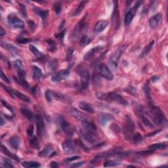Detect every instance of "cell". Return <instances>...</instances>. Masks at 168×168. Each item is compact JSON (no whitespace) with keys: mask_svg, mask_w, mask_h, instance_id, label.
I'll use <instances>...</instances> for the list:
<instances>
[{"mask_svg":"<svg viewBox=\"0 0 168 168\" xmlns=\"http://www.w3.org/2000/svg\"><path fill=\"white\" fill-rule=\"evenodd\" d=\"M97 97L102 101H105L107 102H115L118 103L123 105V106H127L128 102L127 100L124 99L122 95L117 94L116 93H98L96 95Z\"/></svg>","mask_w":168,"mask_h":168,"instance_id":"cell-1","label":"cell"},{"mask_svg":"<svg viewBox=\"0 0 168 168\" xmlns=\"http://www.w3.org/2000/svg\"><path fill=\"white\" fill-rule=\"evenodd\" d=\"M149 115L154 122L158 126H164L166 123V118L164 114L161 110L159 107L154 105H150Z\"/></svg>","mask_w":168,"mask_h":168,"instance_id":"cell-2","label":"cell"},{"mask_svg":"<svg viewBox=\"0 0 168 168\" xmlns=\"http://www.w3.org/2000/svg\"><path fill=\"white\" fill-rule=\"evenodd\" d=\"M55 122L60 125V128L62 130V131L68 136L71 137L73 135L74 133V128L72 126L68 123L64 118L61 114H56L55 116Z\"/></svg>","mask_w":168,"mask_h":168,"instance_id":"cell-3","label":"cell"},{"mask_svg":"<svg viewBox=\"0 0 168 168\" xmlns=\"http://www.w3.org/2000/svg\"><path fill=\"white\" fill-rule=\"evenodd\" d=\"M77 73L80 76V85L83 89L88 88L89 84L90 74L87 68L83 66H81L77 68Z\"/></svg>","mask_w":168,"mask_h":168,"instance_id":"cell-4","label":"cell"},{"mask_svg":"<svg viewBox=\"0 0 168 168\" xmlns=\"http://www.w3.org/2000/svg\"><path fill=\"white\" fill-rule=\"evenodd\" d=\"M135 131V123L129 116H125V122L123 125V133L125 138L129 140L133 139Z\"/></svg>","mask_w":168,"mask_h":168,"instance_id":"cell-5","label":"cell"},{"mask_svg":"<svg viewBox=\"0 0 168 168\" xmlns=\"http://www.w3.org/2000/svg\"><path fill=\"white\" fill-rule=\"evenodd\" d=\"M127 47L128 44H124V45H122V46L119 47L117 49V50H116L115 52L112 55L111 57H110L109 60L110 64L112 66H114V68H116L118 67V62L119 60H120L121 56L122 55L125 50L127 48Z\"/></svg>","mask_w":168,"mask_h":168,"instance_id":"cell-6","label":"cell"},{"mask_svg":"<svg viewBox=\"0 0 168 168\" xmlns=\"http://www.w3.org/2000/svg\"><path fill=\"white\" fill-rule=\"evenodd\" d=\"M141 2L138 1L136 4L133 7L130 9V10L128 11L126 14L125 17V24L126 26H128L131 24V22H132L133 19L135 15H136L137 9H139V7L141 5Z\"/></svg>","mask_w":168,"mask_h":168,"instance_id":"cell-7","label":"cell"},{"mask_svg":"<svg viewBox=\"0 0 168 168\" xmlns=\"http://www.w3.org/2000/svg\"><path fill=\"white\" fill-rule=\"evenodd\" d=\"M97 69L99 74L105 79H106L108 80H112L113 79L114 76L110 70V69L107 67L106 65H105L103 63L100 64L98 66Z\"/></svg>","mask_w":168,"mask_h":168,"instance_id":"cell-8","label":"cell"},{"mask_svg":"<svg viewBox=\"0 0 168 168\" xmlns=\"http://www.w3.org/2000/svg\"><path fill=\"white\" fill-rule=\"evenodd\" d=\"M63 150L67 154H72L75 152L76 150V145L75 142L72 140H66L62 144Z\"/></svg>","mask_w":168,"mask_h":168,"instance_id":"cell-9","label":"cell"},{"mask_svg":"<svg viewBox=\"0 0 168 168\" xmlns=\"http://www.w3.org/2000/svg\"><path fill=\"white\" fill-rule=\"evenodd\" d=\"M7 20L9 24L15 28H22L24 26V23L23 22V21L13 15H9Z\"/></svg>","mask_w":168,"mask_h":168,"instance_id":"cell-10","label":"cell"},{"mask_svg":"<svg viewBox=\"0 0 168 168\" xmlns=\"http://www.w3.org/2000/svg\"><path fill=\"white\" fill-rule=\"evenodd\" d=\"M114 9L112 14V24L116 30H117L120 27V13L118 10V1H114Z\"/></svg>","mask_w":168,"mask_h":168,"instance_id":"cell-11","label":"cell"},{"mask_svg":"<svg viewBox=\"0 0 168 168\" xmlns=\"http://www.w3.org/2000/svg\"><path fill=\"white\" fill-rule=\"evenodd\" d=\"M34 120L36 121L38 134L39 136L42 137L45 133V123H44L43 118L40 115H36L35 116Z\"/></svg>","mask_w":168,"mask_h":168,"instance_id":"cell-12","label":"cell"},{"mask_svg":"<svg viewBox=\"0 0 168 168\" xmlns=\"http://www.w3.org/2000/svg\"><path fill=\"white\" fill-rule=\"evenodd\" d=\"M51 95H52V99H55L56 101H60L63 103L70 104L72 102V101L68 97H67L66 95L62 94L60 92H56L51 91Z\"/></svg>","mask_w":168,"mask_h":168,"instance_id":"cell-13","label":"cell"},{"mask_svg":"<svg viewBox=\"0 0 168 168\" xmlns=\"http://www.w3.org/2000/svg\"><path fill=\"white\" fill-rule=\"evenodd\" d=\"M68 112L70 115L72 117L76 119L77 120L79 121H82L87 120V116L85 114L79 111L78 110L74 108H70L68 109Z\"/></svg>","mask_w":168,"mask_h":168,"instance_id":"cell-14","label":"cell"},{"mask_svg":"<svg viewBox=\"0 0 168 168\" xmlns=\"http://www.w3.org/2000/svg\"><path fill=\"white\" fill-rule=\"evenodd\" d=\"M70 74V70L68 69L66 70H62L58 72L57 73L55 74L54 75L52 76L51 80L53 82H59V81L64 80L65 78H66Z\"/></svg>","mask_w":168,"mask_h":168,"instance_id":"cell-15","label":"cell"},{"mask_svg":"<svg viewBox=\"0 0 168 168\" xmlns=\"http://www.w3.org/2000/svg\"><path fill=\"white\" fill-rule=\"evenodd\" d=\"M113 120H114V116L112 114L108 113L101 112L98 115V120L102 126H105L107 124V123Z\"/></svg>","mask_w":168,"mask_h":168,"instance_id":"cell-16","label":"cell"},{"mask_svg":"<svg viewBox=\"0 0 168 168\" xmlns=\"http://www.w3.org/2000/svg\"><path fill=\"white\" fill-rule=\"evenodd\" d=\"M81 133L82 135L83 138L85 141H86L87 143L90 144H95L97 142V134H93L91 133L88 132L85 129L81 130Z\"/></svg>","mask_w":168,"mask_h":168,"instance_id":"cell-17","label":"cell"},{"mask_svg":"<svg viewBox=\"0 0 168 168\" xmlns=\"http://www.w3.org/2000/svg\"><path fill=\"white\" fill-rule=\"evenodd\" d=\"M86 28H87V24L83 20H81L80 23H78V25L74 28V30L73 31L74 36L72 38H76L78 36H80L83 32L85 31Z\"/></svg>","mask_w":168,"mask_h":168,"instance_id":"cell-18","label":"cell"},{"mask_svg":"<svg viewBox=\"0 0 168 168\" xmlns=\"http://www.w3.org/2000/svg\"><path fill=\"white\" fill-rule=\"evenodd\" d=\"M81 124H82L83 129L86 130L88 132L91 133L97 134V127L93 123L89 122V121H87V120H85L82 121Z\"/></svg>","mask_w":168,"mask_h":168,"instance_id":"cell-19","label":"cell"},{"mask_svg":"<svg viewBox=\"0 0 168 168\" xmlns=\"http://www.w3.org/2000/svg\"><path fill=\"white\" fill-rule=\"evenodd\" d=\"M55 152L54 148L52 144H48L44 147V148L39 153V156L41 157H47V156H51L53 155V153Z\"/></svg>","mask_w":168,"mask_h":168,"instance_id":"cell-20","label":"cell"},{"mask_svg":"<svg viewBox=\"0 0 168 168\" xmlns=\"http://www.w3.org/2000/svg\"><path fill=\"white\" fill-rule=\"evenodd\" d=\"M108 24V22L107 20H99V22L97 23L96 25L95 26V28H94L95 34H98L101 33V32H102L105 28H106Z\"/></svg>","mask_w":168,"mask_h":168,"instance_id":"cell-21","label":"cell"},{"mask_svg":"<svg viewBox=\"0 0 168 168\" xmlns=\"http://www.w3.org/2000/svg\"><path fill=\"white\" fill-rule=\"evenodd\" d=\"M161 19H162V14L157 13L156 15L154 16L153 17H152L150 21H149L150 26L152 28H155L157 27L158 25L159 24Z\"/></svg>","mask_w":168,"mask_h":168,"instance_id":"cell-22","label":"cell"},{"mask_svg":"<svg viewBox=\"0 0 168 168\" xmlns=\"http://www.w3.org/2000/svg\"><path fill=\"white\" fill-rule=\"evenodd\" d=\"M102 49V46H100V45L94 47L92 48L88 52L86 53L85 57H84V59L87 60H90L92 57H93V56H94L95 55H96L99 51H101Z\"/></svg>","mask_w":168,"mask_h":168,"instance_id":"cell-23","label":"cell"},{"mask_svg":"<svg viewBox=\"0 0 168 168\" xmlns=\"http://www.w3.org/2000/svg\"><path fill=\"white\" fill-rule=\"evenodd\" d=\"M9 144L14 150H17L19 147L20 139L17 136H13L9 139Z\"/></svg>","mask_w":168,"mask_h":168,"instance_id":"cell-24","label":"cell"},{"mask_svg":"<svg viewBox=\"0 0 168 168\" xmlns=\"http://www.w3.org/2000/svg\"><path fill=\"white\" fill-rule=\"evenodd\" d=\"M78 106L80 109L83 110L84 111L87 112H89V113L94 112V110H93V107L91 106V104H89L86 102H84V101L80 102L78 104Z\"/></svg>","mask_w":168,"mask_h":168,"instance_id":"cell-25","label":"cell"},{"mask_svg":"<svg viewBox=\"0 0 168 168\" xmlns=\"http://www.w3.org/2000/svg\"><path fill=\"white\" fill-rule=\"evenodd\" d=\"M20 113L22 114L26 118H27L28 120H33L35 118V116L34 115V114L28 109L25 108H22L20 109Z\"/></svg>","mask_w":168,"mask_h":168,"instance_id":"cell-26","label":"cell"},{"mask_svg":"<svg viewBox=\"0 0 168 168\" xmlns=\"http://www.w3.org/2000/svg\"><path fill=\"white\" fill-rule=\"evenodd\" d=\"M1 150L2 152L4 154H5L7 156H9V158H13V159L15 160H17V161L19 160V158H18V157L17 156H16L15 154H14L11 153V152L9 151L8 149L6 148L5 146L4 145H3V144H2L1 147Z\"/></svg>","mask_w":168,"mask_h":168,"instance_id":"cell-27","label":"cell"},{"mask_svg":"<svg viewBox=\"0 0 168 168\" xmlns=\"http://www.w3.org/2000/svg\"><path fill=\"white\" fill-rule=\"evenodd\" d=\"M43 75L41 70L36 66H33V78L35 81H38Z\"/></svg>","mask_w":168,"mask_h":168,"instance_id":"cell-28","label":"cell"},{"mask_svg":"<svg viewBox=\"0 0 168 168\" xmlns=\"http://www.w3.org/2000/svg\"><path fill=\"white\" fill-rule=\"evenodd\" d=\"M154 43V40L150 41V43H149L148 45H146L145 47H144V49L143 50V51L141 52V55H140L139 57L140 58H143L144 57H145L146 55H148V53L150 52V50L152 49V48Z\"/></svg>","mask_w":168,"mask_h":168,"instance_id":"cell-29","label":"cell"},{"mask_svg":"<svg viewBox=\"0 0 168 168\" xmlns=\"http://www.w3.org/2000/svg\"><path fill=\"white\" fill-rule=\"evenodd\" d=\"M34 11H35V13H36L38 16H39V17H40L43 20H45L48 16L49 12L47 10H42V9L39 8L35 7Z\"/></svg>","mask_w":168,"mask_h":168,"instance_id":"cell-30","label":"cell"},{"mask_svg":"<svg viewBox=\"0 0 168 168\" xmlns=\"http://www.w3.org/2000/svg\"><path fill=\"white\" fill-rule=\"evenodd\" d=\"M144 91L145 93L146 99L148 100V103L150 105H152V97L150 95V87H149L148 83H146L144 87Z\"/></svg>","mask_w":168,"mask_h":168,"instance_id":"cell-31","label":"cell"},{"mask_svg":"<svg viewBox=\"0 0 168 168\" xmlns=\"http://www.w3.org/2000/svg\"><path fill=\"white\" fill-rule=\"evenodd\" d=\"M87 3V1H81L80 2V3L78 5V7L76 8V11H74V16H78L80 15V14L82 12V11H83V9L85 8V5L86 3Z\"/></svg>","mask_w":168,"mask_h":168,"instance_id":"cell-32","label":"cell"},{"mask_svg":"<svg viewBox=\"0 0 168 168\" xmlns=\"http://www.w3.org/2000/svg\"><path fill=\"white\" fill-rule=\"evenodd\" d=\"M13 93H14V95H15V96L17 97L18 99L21 100V101H23L24 102H30V101L28 97L27 96H26V95L23 94V93L18 91H17V90L13 89Z\"/></svg>","mask_w":168,"mask_h":168,"instance_id":"cell-33","label":"cell"},{"mask_svg":"<svg viewBox=\"0 0 168 168\" xmlns=\"http://www.w3.org/2000/svg\"><path fill=\"white\" fill-rule=\"evenodd\" d=\"M1 46L7 51H11V52H13V51H16L17 50V48L15 46L11 45L10 43H6V42L2 41L1 43Z\"/></svg>","mask_w":168,"mask_h":168,"instance_id":"cell-34","label":"cell"},{"mask_svg":"<svg viewBox=\"0 0 168 168\" xmlns=\"http://www.w3.org/2000/svg\"><path fill=\"white\" fill-rule=\"evenodd\" d=\"M22 165L23 167L26 168H31V167H38L40 166V164L38 162H24L22 163Z\"/></svg>","mask_w":168,"mask_h":168,"instance_id":"cell-35","label":"cell"},{"mask_svg":"<svg viewBox=\"0 0 168 168\" xmlns=\"http://www.w3.org/2000/svg\"><path fill=\"white\" fill-rule=\"evenodd\" d=\"M29 48H30V50L32 51V53H33V54L35 56H36V57H39V58H41L42 57H43V55L41 54L40 51H39L34 45H30V47H29ZM42 58H43V57H42Z\"/></svg>","mask_w":168,"mask_h":168,"instance_id":"cell-36","label":"cell"},{"mask_svg":"<svg viewBox=\"0 0 168 168\" xmlns=\"http://www.w3.org/2000/svg\"><path fill=\"white\" fill-rule=\"evenodd\" d=\"M166 148L167 144L165 143H156L149 146V148L152 149V150H156V149H165Z\"/></svg>","mask_w":168,"mask_h":168,"instance_id":"cell-37","label":"cell"},{"mask_svg":"<svg viewBox=\"0 0 168 168\" xmlns=\"http://www.w3.org/2000/svg\"><path fill=\"white\" fill-rule=\"evenodd\" d=\"M91 41V39L89 37H88L87 36H84L81 38L80 43L81 47H85L88 45L89 43H90Z\"/></svg>","mask_w":168,"mask_h":168,"instance_id":"cell-38","label":"cell"},{"mask_svg":"<svg viewBox=\"0 0 168 168\" xmlns=\"http://www.w3.org/2000/svg\"><path fill=\"white\" fill-rule=\"evenodd\" d=\"M30 145L34 148L38 149L39 148V143L38 142V139H37L36 137H33L32 139L30 140Z\"/></svg>","mask_w":168,"mask_h":168,"instance_id":"cell-39","label":"cell"},{"mask_svg":"<svg viewBox=\"0 0 168 168\" xmlns=\"http://www.w3.org/2000/svg\"><path fill=\"white\" fill-rule=\"evenodd\" d=\"M133 141L134 143L136 144L141 143V142L143 141V137L142 136L141 134L137 133L136 135H133Z\"/></svg>","mask_w":168,"mask_h":168,"instance_id":"cell-40","label":"cell"},{"mask_svg":"<svg viewBox=\"0 0 168 168\" xmlns=\"http://www.w3.org/2000/svg\"><path fill=\"white\" fill-rule=\"evenodd\" d=\"M47 43L49 45V49L51 51H55L56 50V43L53 40H51V39H48L47 41Z\"/></svg>","mask_w":168,"mask_h":168,"instance_id":"cell-41","label":"cell"},{"mask_svg":"<svg viewBox=\"0 0 168 168\" xmlns=\"http://www.w3.org/2000/svg\"><path fill=\"white\" fill-rule=\"evenodd\" d=\"M3 166L5 167H14V165L13 164L12 161L9 159H7V158H3Z\"/></svg>","mask_w":168,"mask_h":168,"instance_id":"cell-42","label":"cell"},{"mask_svg":"<svg viewBox=\"0 0 168 168\" xmlns=\"http://www.w3.org/2000/svg\"><path fill=\"white\" fill-rule=\"evenodd\" d=\"M19 5V11L21 15H22L24 17H27V11L26 9V7L23 4L18 3Z\"/></svg>","mask_w":168,"mask_h":168,"instance_id":"cell-43","label":"cell"},{"mask_svg":"<svg viewBox=\"0 0 168 168\" xmlns=\"http://www.w3.org/2000/svg\"><path fill=\"white\" fill-rule=\"evenodd\" d=\"M126 91H127L129 94L132 95H137V89L133 85H129L127 89H126Z\"/></svg>","mask_w":168,"mask_h":168,"instance_id":"cell-44","label":"cell"},{"mask_svg":"<svg viewBox=\"0 0 168 168\" xmlns=\"http://www.w3.org/2000/svg\"><path fill=\"white\" fill-rule=\"evenodd\" d=\"M119 164H120V163L116 162L112 160H109L104 162V167H115V166H117V165H118Z\"/></svg>","mask_w":168,"mask_h":168,"instance_id":"cell-45","label":"cell"},{"mask_svg":"<svg viewBox=\"0 0 168 168\" xmlns=\"http://www.w3.org/2000/svg\"><path fill=\"white\" fill-rule=\"evenodd\" d=\"M74 50L71 47H69L67 49V52H66V59L68 61H70L72 59V57H73V54H74Z\"/></svg>","mask_w":168,"mask_h":168,"instance_id":"cell-46","label":"cell"},{"mask_svg":"<svg viewBox=\"0 0 168 168\" xmlns=\"http://www.w3.org/2000/svg\"><path fill=\"white\" fill-rule=\"evenodd\" d=\"M57 60L56 59H53L49 63V68L51 70H55V68L57 66Z\"/></svg>","mask_w":168,"mask_h":168,"instance_id":"cell-47","label":"cell"},{"mask_svg":"<svg viewBox=\"0 0 168 168\" xmlns=\"http://www.w3.org/2000/svg\"><path fill=\"white\" fill-rule=\"evenodd\" d=\"M45 98H46V100L48 102H51L52 101V95H51V90L49 89H47L45 91Z\"/></svg>","mask_w":168,"mask_h":168,"instance_id":"cell-48","label":"cell"},{"mask_svg":"<svg viewBox=\"0 0 168 168\" xmlns=\"http://www.w3.org/2000/svg\"><path fill=\"white\" fill-rule=\"evenodd\" d=\"M53 9H54L56 14L59 15V14H60V11H61V5H60V4L59 3H55L54 5V6H53Z\"/></svg>","mask_w":168,"mask_h":168,"instance_id":"cell-49","label":"cell"},{"mask_svg":"<svg viewBox=\"0 0 168 168\" xmlns=\"http://www.w3.org/2000/svg\"><path fill=\"white\" fill-rule=\"evenodd\" d=\"M80 157L78 156H72V157H70V158H68L66 159H65L64 160V162L65 163H70L71 162H73L74 160H78L80 159Z\"/></svg>","mask_w":168,"mask_h":168,"instance_id":"cell-50","label":"cell"},{"mask_svg":"<svg viewBox=\"0 0 168 168\" xmlns=\"http://www.w3.org/2000/svg\"><path fill=\"white\" fill-rule=\"evenodd\" d=\"M34 127L33 125H31L29 126V127L28 128L27 130V134L30 137H32L34 134Z\"/></svg>","mask_w":168,"mask_h":168,"instance_id":"cell-51","label":"cell"},{"mask_svg":"<svg viewBox=\"0 0 168 168\" xmlns=\"http://www.w3.org/2000/svg\"><path fill=\"white\" fill-rule=\"evenodd\" d=\"M1 74V80H3V81H5V83H9V82H10V81H9V80L8 79L7 77L5 75L2 70H1V74Z\"/></svg>","mask_w":168,"mask_h":168,"instance_id":"cell-52","label":"cell"},{"mask_svg":"<svg viewBox=\"0 0 168 168\" xmlns=\"http://www.w3.org/2000/svg\"><path fill=\"white\" fill-rule=\"evenodd\" d=\"M17 41L20 43H27L30 41V39L26 38H19L17 39Z\"/></svg>","mask_w":168,"mask_h":168,"instance_id":"cell-53","label":"cell"},{"mask_svg":"<svg viewBox=\"0 0 168 168\" xmlns=\"http://www.w3.org/2000/svg\"><path fill=\"white\" fill-rule=\"evenodd\" d=\"M1 103H2V104H3V106H5V107H6L7 108V109H9V110H10L11 112H13V109H12V108H11V106H9V105H8L7 104V102H5L3 100H1Z\"/></svg>","mask_w":168,"mask_h":168,"instance_id":"cell-54","label":"cell"},{"mask_svg":"<svg viewBox=\"0 0 168 168\" xmlns=\"http://www.w3.org/2000/svg\"><path fill=\"white\" fill-rule=\"evenodd\" d=\"M84 164L83 162H77V163H74L73 164H72L71 165H70V167H80Z\"/></svg>","mask_w":168,"mask_h":168,"instance_id":"cell-55","label":"cell"},{"mask_svg":"<svg viewBox=\"0 0 168 168\" xmlns=\"http://www.w3.org/2000/svg\"><path fill=\"white\" fill-rule=\"evenodd\" d=\"M64 34H65V30L64 32H60V33H59L58 34H56L55 36H56V38H57V39H62L63 38H64Z\"/></svg>","mask_w":168,"mask_h":168,"instance_id":"cell-56","label":"cell"},{"mask_svg":"<svg viewBox=\"0 0 168 168\" xmlns=\"http://www.w3.org/2000/svg\"><path fill=\"white\" fill-rule=\"evenodd\" d=\"M161 130H158V131H154L153 133H149L146 135L147 137H153L154 135H155L156 134L160 132Z\"/></svg>","mask_w":168,"mask_h":168,"instance_id":"cell-57","label":"cell"},{"mask_svg":"<svg viewBox=\"0 0 168 168\" xmlns=\"http://www.w3.org/2000/svg\"><path fill=\"white\" fill-rule=\"evenodd\" d=\"M50 167L53 168L57 167H59V164L56 162H51V164H50Z\"/></svg>","mask_w":168,"mask_h":168,"instance_id":"cell-58","label":"cell"},{"mask_svg":"<svg viewBox=\"0 0 168 168\" xmlns=\"http://www.w3.org/2000/svg\"><path fill=\"white\" fill-rule=\"evenodd\" d=\"M5 34H6L5 30L3 28V27L1 26V28H0V36H3Z\"/></svg>","mask_w":168,"mask_h":168,"instance_id":"cell-59","label":"cell"},{"mask_svg":"<svg viewBox=\"0 0 168 168\" xmlns=\"http://www.w3.org/2000/svg\"><path fill=\"white\" fill-rule=\"evenodd\" d=\"M28 24H29V26H30V28H32V29L34 28H35V24H34V22H33V21H32V20H29Z\"/></svg>","mask_w":168,"mask_h":168,"instance_id":"cell-60","label":"cell"},{"mask_svg":"<svg viewBox=\"0 0 168 168\" xmlns=\"http://www.w3.org/2000/svg\"><path fill=\"white\" fill-rule=\"evenodd\" d=\"M158 80H159V77H158V76H153L152 78V81H154V82H155V81H158Z\"/></svg>","mask_w":168,"mask_h":168,"instance_id":"cell-61","label":"cell"},{"mask_svg":"<svg viewBox=\"0 0 168 168\" xmlns=\"http://www.w3.org/2000/svg\"><path fill=\"white\" fill-rule=\"evenodd\" d=\"M4 123H5L4 120H3V117H2V116H1V126L3 125L4 124Z\"/></svg>","mask_w":168,"mask_h":168,"instance_id":"cell-62","label":"cell"}]
</instances>
